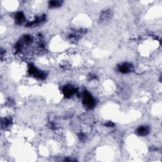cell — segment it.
<instances>
[{
  "label": "cell",
  "mask_w": 162,
  "mask_h": 162,
  "mask_svg": "<svg viewBox=\"0 0 162 162\" xmlns=\"http://www.w3.org/2000/svg\"><path fill=\"white\" fill-rule=\"evenodd\" d=\"M11 119L9 118H4L2 119V127L3 129L9 127L11 124Z\"/></svg>",
  "instance_id": "cell-8"
},
{
  "label": "cell",
  "mask_w": 162,
  "mask_h": 162,
  "mask_svg": "<svg viewBox=\"0 0 162 162\" xmlns=\"http://www.w3.org/2000/svg\"><path fill=\"white\" fill-rule=\"evenodd\" d=\"M62 4V2L60 1H51L49 3L50 8H58Z\"/></svg>",
  "instance_id": "cell-9"
},
{
  "label": "cell",
  "mask_w": 162,
  "mask_h": 162,
  "mask_svg": "<svg viewBox=\"0 0 162 162\" xmlns=\"http://www.w3.org/2000/svg\"><path fill=\"white\" fill-rule=\"evenodd\" d=\"M15 22L17 24L20 25V24H23L25 22V20L24 14L21 11L17 13L15 16Z\"/></svg>",
  "instance_id": "cell-7"
},
{
  "label": "cell",
  "mask_w": 162,
  "mask_h": 162,
  "mask_svg": "<svg viewBox=\"0 0 162 162\" xmlns=\"http://www.w3.org/2000/svg\"><path fill=\"white\" fill-rule=\"evenodd\" d=\"M150 127L147 125H142L139 127L137 130H136V133L138 135L140 136H146L148 133L150 132Z\"/></svg>",
  "instance_id": "cell-5"
},
{
  "label": "cell",
  "mask_w": 162,
  "mask_h": 162,
  "mask_svg": "<svg viewBox=\"0 0 162 162\" xmlns=\"http://www.w3.org/2000/svg\"><path fill=\"white\" fill-rule=\"evenodd\" d=\"M83 104L85 107L89 109H92L95 106V100L88 92L86 91L83 94Z\"/></svg>",
  "instance_id": "cell-1"
},
{
  "label": "cell",
  "mask_w": 162,
  "mask_h": 162,
  "mask_svg": "<svg viewBox=\"0 0 162 162\" xmlns=\"http://www.w3.org/2000/svg\"><path fill=\"white\" fill-rule=\"evenodd\" d=\"M118 70L122 73H128L134 70V66L130 63H122L118 65Z\"/></svg>",
  "instance_id": "cell-3"
},
{
  "label": "cell",
  "mask_w": 162,
  "mask_h": 162,
  "mask_svg": "<svg viewBox=\"0 0 162 162\" xmlns=\"http://www.w3.org/2000/svg\"><path fill=\"white\" fill-rule=\"evenodd\" d=\"M77 92L76 88L70 86H66L63 89V92L66 97H70Z\"/></svg>",
  "instance_id": "cell-6"
},
{
  "label": "cell",
  "mask_w": 162,
  "mask_h": 162,
  "mask_svg": "<svg viewBox=\"0 0 162 162\" xmlns=\"http://www.w3.org/2000/svg\"><path fill=\"white\" fill-rule=\"evenodd\" d=\"M79 138L80 139V140L83 141L86 138V136H85L84 134H80V136H79Z\"/></svg>",
  "instance_id": "cell-10"
},
{
  "label": "cell",
  "mask_w": 162,
  "mask_h": 162,
  "mask_svg": "<svg viewBox=\"0 0 162 162\" xmlns=\"http://www.w3.org/2000/svg\"><path fill=\"white\" fill-rule=\"evenodd\" d=\"M29 72L31 75H32L39 79H44L46 77V74L40 70H39L34 65H30Z\"/></svg>",
  "instance_id": "cell-2"
},
{
  "label": "cell",
  "mask_w": 162,
  "mask_h": 162,
  "mask_svg": "<svg viewBox=\"0 0 162 162\" xmlns=\"http://www.w3.org/2000/svg\"><path fill=\"white\" fill-rule=\"evenodd\" d=\"M105 125L107 126V127H111L114 126V124H113L112 122H110L106 123V124H105Z\"/></svg>",
  "instance_id": "cell-11"
},
{
  "label": "cell",
  "mask_w": 162,
  "mask_h": 162,
  "mask_svg": "<svg viewBox=\"0 0 162 162\" xmlns=\"http://www.w3.org/2000/svg\"><path fill=\"white\" fill-rule=\"evenodd\" d=\"M112 16V12L110 10H106L101 13L100 21L101 22H106L110 20Z\"/></svg>",
  "instance_id": "cell-4"
}]
</instances>
